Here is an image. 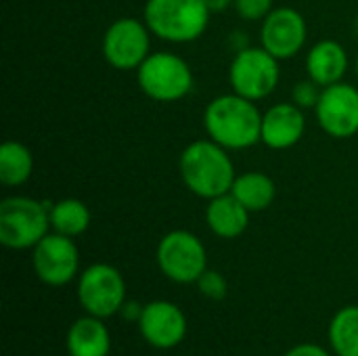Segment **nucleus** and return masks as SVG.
Masks as SVG:
<instances>
[{"label": "nucleus", "mask_w": 358, "mask_h": 356, "mask_svg": "<svg viewBox=\"0 0 358 356\" xmlns=\"http://www.w3.org/2000/svg\"><path fill=\"white\" fill-rule=\"evenodd\" d=\"M78 302L86 315L109 319L126 302V281L122 273L105 262L86 266L78 277Z\"/></svg>", "instance_id": "8"}, {"label": "nucleus", "mask_w": 358, "mask_h": 356, "mask_svg": "<svg viewBox=\"0 0 358 356\" xmlns=\"http://www.w3.org/2000/svg\"><path fill=\"white\" fill-rule=\"evenodd\" d=\"M279 80V59L262 46H248L235 52L229 67V84L233 92L250 101H262L273 94Z\"/></svg>", "instance_id": "6"}, {"label": "nucleus", "mask_w": 358, "mask_h": 356, "mask_svg": "<svg viewBox=\"0 0 358 356\" xmlns=\"http://www.w3.org/2000/svg\"><path fill=\"white\" fill-rule=\"evenodd\" d=\"M355 31H357V34H358V17H357V19H355Z\"/></svg>", "instance_id": "28"}, {"label": "nucleus", "mask_w": 358, "mask_h": 356, "mask_svg": "<svg viewBox=\"0 0 358 356\" xmlns=\"http://www.w3.org/2000/svg\"><path fill=\"white\" fill-rule=\"evenodd\" d=\"M306 132L304 109L292 103H277L262 113L260 143L273 151L296 147Z\"/></svg>", "instance_id": "14"}, {"label": "nucleus", "mask_w": 358, "mask_h": 356, "mask_svg": "<svg viewBox=\"0 0 358 356\" xmlns=\"http://www.w3.org/2000/svg\"><path fill=\"white\" fill-rule=\"evenodd\" d=\"M252 212L229 191L208 201L206 222L208 229L220 239H237L250 227Z\"/></svg>", "instance_id": "16"}, {"label": "nucleus", "mask_w": 358, "mask_h": 356, "mask_svg": "<svg viewBox=\"0 0 358 356\" xmlns=\"http://www.w3.org/2000/svg\"><path fill=\"white\" fill-rule=\"evenodd\" d=\"M143 308H145V306H138L136 302H124L120 315H122L126 321H138L141 315H143Z\"/></svg>", "instance_id": "26"}, {"label": "nucleus", "mask_w": 358, "mask_h": 356, "mask_svg": "<svg viewBox=\"0 0 358 356\" xmlns=\"http://www.w3.org/2000/svg\"><path fill=\"white\" fill-rule=\"evenodd\" d=\"M141 334L147 344L157 350L176 348L187 336V317L185 313L168 300H155L145 304L138 319Z\"/></svg>", "instance_id": "13"}, {"label": "nucleus", "mask_w": 358, "mask_h": 356, "mask_svg": "<svg viewBox=\"0 0 358 356\" xmlns=\"http://www.w3.org/2000/svg\"><path fill=\"white\" fill-rule=\"evenodd\" d=\"M31 266L36 277L48 287H63L78 277L80 252L73 237L48 233L31 254Z\"/></svg>", "instance_id": "10"}, {"label": "nucleus", "mask_w": 358, "mask_h": 356, "mask_svg": "<svg viewBox=\"0 0 358 356\" xmlns=\"http://www.w3.org/2000/svg\"><path fill=\"white\" fill-rule=\"evenodd\" d=\"M197 290L201 296H206L208 300H214V302H220L227 298V292H229V283L224 279L222 273L218 271H206L199 279H197Z\"/></svg>", "instance_id": "22"}, {"label": "nucleus", "mask_w": 358, "mask_h": 356, "mask_svg": "<svg viewBox=\"0 0 358 356\" xmlns=\"http://www.w3.org/2000/svg\"><path fill=\"white\" fill-rule=\"evenodd\" d=\"M50 201L13 195L0 204V243L8 250H34L50 229Z\"/></svg>", "instance_id": "4"}, {"label": "nucleus", "mask_w": 358, "mask_h": 356, "mask_svg": "<svg viewBox=\"0 0 358 356\" xmlns=\"http://www.w3.org/2000/svg\"><path fill=\"white\" fill-rule=\"evenodd\" d=\"M317 122L331 138H350L358 132V88L348 82H338L321 90L315 107Z\"/></svg>", "instance_id": "11"}, {"label": "nucleus", "mask_w": 358, "mask_h": 356, "mask_svg": "<svg viewBox=\"0 0 358 356\" xmlns=\"http://www.w3.org/2000/svg\"><path fill=\"white\" fill-rule=\"evenodd\" d=\"M308 25L300 10L292 6L273 8L260 21V46L279 61L294 59L306 44Z\"/></svg>", "instance_id": "12"}, {"label": "nucleus", "mask_w": 358, "mask_h": 356, "mask_svg": "<svg viewBox=\"0 0 358 356\" xmlns=\"http://www.w3.org/2000/svg\"><path fill=\"white\" fill-rule=\"evenodd\" d=\"M321 86L315 82V80H300L294 84L292 88V101L302 107V109H315L317 103H319V97H321Z\"/></svg>", "instance_id": "23"}, {"label": "nucleus", "mask_w": 358, "mask_h": 356, "mask_svg": "<svg viewBox=\"0 0 358 356\" xmlns=\"http://www.w3.org/2000/svg\"><path fill=\"white\" fill-rule=\"evenodd\" d=\"M273 2L275 0H235L233 8L245 21H262L275 8Z\"/></svg>", "instance_id": "24"}, {"label": "nucleus", "mask_w": 358, "mask_h": 356, "mask_svg": "<svg viewBox=\"0 0 358 356\" xmlns=\"http://www.w3.org/2000/svg\"><path fill=\"white\" fill-rule=\"evenodd\" d=\"M178 172L185 187L208 201L229 193L237 178L231 151L212 138L189 143L178 157Z\"/></svg>", "instance_id": "2"}, {"label": "nucleus", "mask_w": 358, "mask_h": 356, "mask_svg": "<svg viewBox=\"0 0 358 356\" xmlns=\"http://www.w3.org/2000/svg\"><path fill=\"white\" fill-rule=\"evenodd\" d=\"M157 266L174 283H197L208 271V252L197 235L185 229L166 233L157 243Z\"/></svg>", "instance_id": "7"}, {"label": "nucleus", "mask_w": 358, "mask_h": 356, "mask_svg": "<svg viewBox=\"0 0 358 356\" xmlns=\"http://www.w3.org/2000/svg\"><path fill=\"white\" fill-rule=\"evenodd\" d=\"M90 210L82 199L65 197L50 206V229L65 237L84 235L90 227Z\"/></svg>", "instance_id": "19"}, {"label": "nucleus", "mask_w": 358, "mask_h": 356, "mask_svg": "<svg viewBox=\"0 0 358 356\" xmlns=\"http://www.w3.org/2000/svg\"><path fill=\"white\" fill-rule=\"evenodd\" d=\"M327 338L338 356H358V304L344 306L334 315Z\"/></svg>", "instance_id": "21"}, {"label": "nucleus", "mask_w": 358, "mask_h": 356, "mask_svg": "<svg viewBox=\"0 0 358 356\" xmlns=\"http://www.w3.org/2000/svg\"><path fill=\"white\" fill-rule=\"evenodd\" d=\"M65 346L69 356H109L111 336L103 319L86 315L67 329Z\"/></svg>", "instance_id": "17"}, {"label": "nucleus", "mask_w": 358, "mask_h": 356, "mask_svg": "<svg viewBox=\"0 0 358 356\" xmlns=\"http://www.w3.org/2000/svg\"><path fill=\"white\" fill-rule=\"evenodd\" d=\"M136 82L141 90L157 103H176L193 90L191 65L174 52H151L136 69Z\"/></svg>", "instance_id": "5"}, {"label": "nucleus", "mask_w": 358, "mask_h": 356, "mask_svg": "<svg viewBox=\"0 0 358 356\" xmlns=\"http://www.w3.org/2000/svg\"><path fill=\"white\" fill-rule=\"evenodd\" d=\"M231 193L254 214L273 206L277 197V185L268 174L252 170V172L237 174Z\"/></svg>", "instance_id": "18"}, {"label": "nucleus", "mask_w": 358, "mask_h": 356, "mask_svg": "<svg viewBox=\"0 0 358 356\" xmlns=\"http://www.w3.org/2000/svg\"><path fill=\"white\" fill-rule=\"evenodd\" d=\"M357 76H358V57H357Z\"/></svg>", "instance_id": "29"}, {"label": "nucleus", "mask_w": 358, "mask_h": 356, "mask_svg": "<svg viewBox=\"0 0 358 356\" xmlns=\"http://www.w3.org/2000/svg\"><path fill=\"white\" fill-rule=\"evenodd\" d=\"M212 13L203 0H147L143 8V21L164 42L187 44L199 40Z\"/></svg>", "instance_id": "3"}, {"label": "nucleus", "mask_w": 358, "mask_h": 356, "mask_svg": "<svg viewBox=\"0 0 358 356\" xmlns=\"http://www.w3.org/2000/svg\"><path fill=\"white\" fill-rule=\"evenodd\" d=\"M151 29L134 17L115 19L103 34L101 50L105 61L120 71H136L151 55Z\"/></svg>", "instance_id": "9"}, {"label": "nucleus", "mask_w": 358, "mask_h": 356, "mask_svg": "<svg viewBox=\"0 0 358 356\" xmlns=\"http://www.w3.org/2000/svg\"><path fill=\"white\" fill-rule=\"evenodd\" d=\"M348 65V50L338 40H319L306 55V73L321 88L342 82Z\"/></svg>", "instance_id": "15"}, {"label": "nucleus", "mask_w": 358, "mask_h": 356, "mask_svg": "<svg viewBox=\"0 0 358 356\" xmlns=\"http://www.w3.org/2000/svg\"><path fill=\"white\" fill-rule=\"evenodd\" d=\"M203 128L208 138L229 151L250 149L260 143L262 113L256 101L237 92L220 94L206 105Z\"/></svg>", "instance_id": "1"}, {"label": "nucleus", "mask_w": 358, "mask_h": 356, "mask_svg": "<svg viewBox=\"0 0 358 356\" xmlns=\"http://www.w3.org/2000/svg\"><path fill=\"white\" fill-rule=\"evenodd\" d=\"M283 356H331L325 348L317 346V344H298L292 346Z\"/></svg>", "instance_id": "25"}, {"label": "nucleus", "mask_w": 358, "mask_h": 356, "mask_svg": "<svg viewBox=\"0 0 358 356\" xmlns=\"http://www.w3.org/2000/svg\"><path fill=\"white\" fill-rule=\"evenodd\" d=\"M203 2H206L210 13H222L227 8H231L235 0H203Z\"/></svg>", "instance_id": "27"}, {"label": "nucleus", "mask_w": 358, "mask_h": 356, "mask_svg": "<svg viewBox=\"0 0 358 356\" xmlns=\"http://www.w3.org/2000/svg\"><path fill=\"white\" fill-rule=\"evenodd\" d=\"M34 174V155L19 141H6L0 147V183L4 187H21Z\"/></svg>", "instance_id": "20"}]
</instances>
